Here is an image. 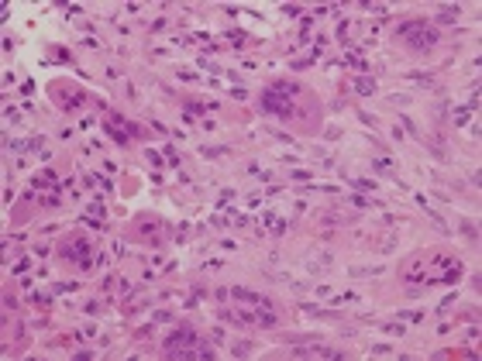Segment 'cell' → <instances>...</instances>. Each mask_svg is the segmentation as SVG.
Instances as JSON below:
<instances>
[{
	"instance_id": "cell-5",
	"label": "cell",
	"mask_w": 482,
	"mask_h": 361,
	"mask_svg": "<svg viewBox=\"0 0 482 361\" xmlns=\"http://www.w3.org/2000/svg\"><path fill=\"white\" fill-rule=\"evenodd\" d=\"M62 255L69 258V262H76L79 268H93V255H90V241H69V245L62 248Z\"/></svg>"
},
{
	"instance_id": "cell-6",
	"label": "cell",
	"mask_w": 482,
	"mask_h": 361,
	"mask_svg": "<svg viewBox=\"0 0 482 361\" xmlns=\"http://www.w3.org/2000/svg\"><path fill=\"white\" fill-rule=\"evenodd\" d=\"M355 93H362V96L376 93V79H372V76H358V79H355Z\"/></svg>"
},
{
	"instance_id": "cell-4",
	"label": "cell",
	"mask_w": 482,
	"mask_h": 361,
	"mask_svg": "<svg viewBox=\"0 0 482 361\" xmlns=\"http://www.w3.org/2000/svg\"><path fill=\"white\" fill-rule=\"evenodd\" d=\"M396 38L406 41V48H413V52H431L438 45V31H434L431 21L413 18V21H406V24L396 28Z\"/></svg>"
},
{
	"instance_id": "cell-10",
	"label": "cell",
	"mask_w": 482,
	"mask_h": 361,
	"mask_svg": "<svg viewBox=\"0 0 482 361\" xmlns=\"http://www.w3.org/2000/svg\"><path fill=\"white\" fill-rule=\"evenodd\" d=\"M406 79H413V83H424V86H434V79L424 76V73H406Z\"/></svg>"
},
{
	"instance_id": "cell-2",
	"label": "cell",
	"mask_w": 482,
	"mask_h": 361,
	"mask_svg": "<svg viewBox=\"0 0 482 361\" xmlns=\"http://www.w3.org/2000/svg\"><path fill=\"white\" fill-rule=\"evenodd\" d=\"M296 96H300V86L289 83V79H276L265 86L262 93V110L272 117H293L296 114Z\"/></svg>"
},
{
	"instance_id": "cell-11",
	"label": "cell",
	"mask_w": 482,
	"mask_h": 361,
	"mask_svg": "<svg viewBox=\"0 0 482 361\" xmlns=\"http://www.w3.org/2000/svg\"><path fill=\"white\" fill-rule=\"evenodd\" d=\"M248 351H251V344H248V341H241V344H234L231 354H234V358H241V354H248Z\"/></svg>"
},
{
	"instance_id": "cell-9",
	"label": "cell",
	"mask_w": 482,
	"mask_h": 361,
	"mask_svg": "<svg viewBox=\"0 0 482 361\" xmlns=\"http://www.w3.org/2000/svg\"><path fill=\"white\" fill-rule=\"evenodd\" d=\"M35 186H38V190H48V186H56V175H52V172H41L38 179H35Z\"/></svg>"
},
{
	"instance_id": "cell-3",
	"label": "cell",
	"mask_w": 482,
	"mask_h": 361,
	"mask_svg": "<svg viewBox=\"0 0 482 361\" xmlns=\"http://www.w3.org/2000/svg\"><path fill=\"white\" fill-rule=\"evenodd\" d=\"M162 347H166L169 358H213V351L203 341H196V334L190 327H179L176 334H169Z\"/></svg>"
},
{
	"instance_id": "cell-15",
	"label": "cell",
	"mask_w": 482,
	"mask_h": 361,
	"mask_svg": "<svg viewBox=\"0 0 482 361\" xmlns=\"http://www.w3.org/2000/svg\"><path fill=\"white\" fill-rule=\"evenodd\" d=\"M465 121H468V110H462V107H458V110H455V124H458V128H462Z\"/></svg>"
},
{
	"instance_id": "cell-14",
	"label": "cell",
	"mask_w": 482,
	"mask_h": 361,
	"mask_svg": "<svg viewBox=\"0 0 482 361\" xmlns=\"http://www.w3.org/2000/svg\"><path fill=\"white\" fill-rule=\"evenodd\" d=\"M355 186H358V190H376L379 183H372V179H355Z\"/></svg>"
},
{
	"instance_id": "cell-7",
	"label": "cell",
	"mask_w": 482,
	"mask_h": 361,
	"mask_svg": "<svg viewBox=\"0 0 482 361\" xmlns=\"http://www.w3.org/2000/svg\"><path fill=\"white\" fill-rule=\"evenodd\" d=\"M458 14H462V7H441V11H438V18H434V21H441V24H451V21L458 18Z\"/></svg>"
},
{
	"instance_id": "cell-1",
	"label": "cell",
	"mask_w": 482,
	"mask_h": 361,
	"mask_svg": "<svg viewBox=\"0 0 482 361\" xmlns=\"http://www.w3.org/2000/svg\"><path fill=\"white\" fill-rule=\"evenodd\" d=\"M462 262L451 258V255H417L403 265V279L413 285H448V282H458L462 279Z\"/></svg>"
},
{
	"instance_id": "cell-8",
	"label": "cell",
	"mask_w": 482,
	"mask_h": 361,
	"mask_svg": "<svg viewBox=\"0 0 482 361\" xmlns=\"http://www.w3.org/2000/svg\"><path fill=\"white\" fill-rule=\"evenodd\" d=\"M331 265V255H310V272H320V268H328Z\"/></svg>"
},
{
	"instance_id": "cell-13",
	"label": "cell",
	"mask_w": 482,
	"mask_h": 361,
	"mask_svg": "<svg viewBox=\"0 0 482 361\" xmlns=\"http://www.w3.org/2000/svg\"><path fill=\"white\" fill-rule=\"evenodd\" d=\"M224 152H228V148H200L203 158H217V155H224Z\"/></svg>"
},
{
	"instance_id": "cell-12",
	"label": "cell",
	"mask_w": 482,
	"mask_h": 361,
	"mask_svg": "<svg viewBox=\"0 0 482 361\" xmlns=\"http://www.w3.org/2000/svg\"><path fill=\"white\" fill-rule=\"evenodd\" d=\"M462 234L468 237V241H475V237H479V230H475V224H462Z\"/></svg>"
}]
</instances>
